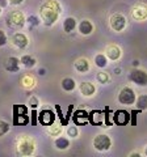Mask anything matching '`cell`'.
Listing matches in <instances>:
<instances>
[{"label":"cell","mask_w":147,"mask_h":157,"mask_svg":"<svg viewBox=\"0 0 147 157\" xmlns=\"http://www.w3.org/2000/svg\"><path fill=\"white\" fill-rule=\"evenodd\" d=\"M62 88H63V90H66V92H72L76 88V82L74 78L66 77L62 80Z\"/></svg>","instance_id":"cell-20"},{"label":"cell","mask_w":147,"mask_h":157,"mask_svg":"<svg viewBox=\"0 0 147 157\" xmlns=\"http://www.w3.org/2000/svg\"><path fill=\"white\" fill-rule=\"evenodd\" d=\"M79 89H80V93H81L83 96L91 97V96H93V94H95L96 86L92 84V82H89V81H83V82H80Z\"/></svg>","instance_id":"cell-13"},{"label":"cell","mask_w":147,"mask_h":157,"mask_svg":"<svg viewBox=\"0 0 147 157\" xmlns=\"http://www.w3.org/2000/svg\"><path fill=\"white\" fill-rule=\"evenodd\" d=\"M68 147H70V140L67 139V137H57L55 139V148L57 149H61V151H65L67 149Z\"/></svg>","instance_id":"cell-21"},{"label":"cell","mask_w":147,"mask_h":157,"mask_svg":"<svg viewBox=\"0 0 147 157\" xmlns=\"http://www.w3.org/2000/svg\"><path fill=\"white\" fill-rule=\"evenodd\" d=\"M135 101H137V106H138V109H141V110L147 109V94H143V96L138 97V100H135Z\"/></svg>","instance_id":"cell-24"},{"label":"cell","mask_w":147,"mask_h":157,"mask_svg":"<svg viewBox=\"0 0 147 157\" xmlns=\"http://www.w3.org/2000/svg\"><path fill=\"white\" fill-rule=\"evenodd\" d=\"M55 110H57V113H58V117H59V119H61L62 126H67V121H66V118L63 117V114H62L61 106H59V105H57V106H55Z\"/></svg>","instance_id":"cell-30"},{"label":"cell","mask_w":147,"mask_h":157,"mask_svg":"<svg viewBox=\"0 0 147 157\" xmlns=\"http://www.w3.org/2000/svg\"><path fill=\"white\" fill-rule=\"evenodd\" d=\"M145 153H146V156H147V147H146V151H145Z\"/></svg>","instance_id":"cell-40"},{"label":"cell","mask_w":147,"mask_h":157,"mask_svg":"<svg viewBox=\"0 0 147 157\" xmlns=\"http://www.w3.org/2000/svg\"><path fill=\"white\" fill-rule=\"evenodd\" d=\"M96 78L99 82H101V84H106V82L109 81V76H108V73H105V72H99Z\"/></svg>","instance_id":"cell-27"},{"label":"cell","mask_w":147,"mask_h":157,"mask_svg":"<svg viewBox=\"0 0 147 157\" xmlns=\"http://www.w3.org/2000/svg\"><path fill=\"white\" fill-rule=\"evenodd\" d=\"M26 20L24 17V13L20 11H13L7 16V25L9 28H22Z\"/></svg>","instance_id":"cell-4"},{"label":"cell","mask_w":147,"mask_h":157,"mask_svg":"<svg viewBox=\"0 0 147 157\" xmlns=\"http://www.w3.org/2000/svg\"><path fill=\"white\" fill-rule=\"evenodd\" d=\"M133 17L137 20H145L147 18V6L145 4H138L133 9Z\"/></svg>","instance_id":"cell-15"},{"label":"cell","mask_w":147,"mask_h":157,"mask_svg":"<svg viewBox=\"0 0 147 157\" xmlns=\"http://www.w3.org/2000/svg\"><path fill=\"white\" fill-rule=\"evenodd\" d=\"M75 68H76L77 72L85 73V72H88V70H89V62H88L87 59H84V58L77 59V60L75 62Z\"/></svg>","instance_id":"cell-18"},{"label":"cell","mask_w":147,"mask_h":157,"mask_svg":"<svg viewBox=\"0 0 147 157\" xmlns=\"http://www.w3.org/2000/svg\"><path fill=\"white\" fill-rule=\"evenodd\" d=\"M131 114H133V121H131V124H133V126H135V115H137V110L131 111Z\"/></svg>","instance_id":"cell-38"},{"label":"cell","mask_w":147,"mask_h":157,"mask_svg":"<svg viewBox=\"0 0 147 157\" xmlns=\"http://www.w3.org/2000/svg\"><path fill=\"white\" fill-rule=\"evenodd\" d=\"M95 64L99 68H105L106 64H108L106 55H104V54H99V55H96L95 56Z\"/></svg>","instance_id":"cell-23"},{"label":"cell","mask_w":147,"mask_h":157,"mask_svg":"<svg viewBox=\"0 0 147 157\" xmlns=\"http://www.w3.org/2000/svg\"><path fill=\"white\" fill-rule=\"evenodd\" d=\"M4 67H6V70L8 72H17L18 70H20V59H17L14 56L8 58L6 60V64H4Z\"/></svg>","instance_id":"cell-14"},{"label":"cell","mask_w":147,"mask_h":157,"mask_svg":"<svg viewBox=\"0 0 147 157\" xmlns=\"http://www.w3.org/2000/svg\"><path fill=\"white\" fill-rule=\"evenodd\" d=\"M135 100H137L135 93L131 88H129V86L122 88L120 94H118V101L122 105H133L135 102Z\"/></svg>","instance_id":"cell-5"},{"label":"cell","mask_w":147,"mask_h":157,"mask_svg":"<svg viewBox=\"0 0 147 157\" xmlns=\"http://www.w3.org/2000/svg\"><path fill=\"white\" fill-rule=\"evenodd\" d=\"M32 126H36L37 124V118H38V113L36 111V109L32 110Z\"/></svg>","instance_id":"cell-33"},{"label":"cell","mask_w":147,"mask_h":157,"mask_svg":"<svg viewBox=\"0 0 147 157\" xmlns=\"http://www.w3.org/2000/svg\"><path fill=\"white\" fill-rule=\"evenodd\" d=\"M79 32L83 36H89V34L93 32V25L89 20H83L79 24Z\"/></svg>","instance_id":"cell-17"},{"label":"cell","mask_w":147,"mask_h":157,"mask_svg":"<svg viewBox=\"0 0 147 157\" xmlns=\"http://www.w3.org/2000/svg\"><path fill=\"white\" fill-rule=\"evenodd\" d=\"M59 13H61V6L57 0H47L40 8L41 18L46 26H51L53 24H55L58 17H59Z\"/></svg>","instance_id":"cell-1"},{"label":"cell","mask_w":147,"mask_h":157,"mask_svg":"<svg viewBox=\"0 0 147 157\" xmlns=\"http://www.w3.org/2000/svg\"><path fill=\"white\" fill-rule=\"evenodd\" d=\"M37 119L42 126H50L55 122V114H54V111L50 109H43L38 113Z\"/></svg>","instance_id":"cell-8"},{"label":"cell","mask_w":147,"mask_h":157,"mask_svg":"<svg viewBox=\"0 0 147 157\" xmlns=\"http://www.w3.org/2000/svg\"><path fill=\"white\" fill-rule=\"evenodd\" d=\"M71 111H72V106L68 107V113H67V117H66V121L68 122V119H70V117H71Z\"/></svg>","instance_id":"cell-37"},{"label":"cell","mask_w":147,"mask_h":157,"mask_svg":"<svg viewBox=\"0 0 147 157\" xmlns=\"http://www.w3.org/2000/svg\"><path fill=\"white\" fill-rule=\"evenodd\" d=\"M0 14H2V8H0Z\"/></svg>","instance_id":"cell-41"},{"label":"cell","mask_w":147,"mask_h":157,"mask_svg":"<svg viewBox=\"0 0 147 157\" xmlns=\"http://www.w3.org/2000/svg\"><path fill=\"white\" fill-rule=\"evenodd\" d=\"M12 43L17 48H25L29 45V39L24 33H14L12 36Z\"/></svg>","instance_id":"cell-10"},{"label":"cell","mask_w":147,"mask_h":157,"mask_svg":"<svg viewBox=\"0 0 147 157\" xmlns=\"http://www.w3.org/2000/svg\"><path fill=\"white\" fill-rule=\"evenodd\" d=\"M109 22H110V28L114 32H122L126 26V18L121 13H113L110 16Z\"/></svg>","instance_id":"cell-7"},{"label":"cell","mask_w":147,"mask_h":157,"mask_svg":"<svg viewBox=\"0 0 147 157\" xmlns=\"http://www.w3.org/2000/svg\"><path fill=\"white\" fill-rule=\"evenodd\" d=\"M50 128H49V132H50L51 135H54V136H57V135H59L61 134V131H62V128H61V126H57V124H50L49 126Z\"/></svg>","instance_id":"cell-29"},{"label":"cell","mask_w":147,"mask_h":157,"mask_svg":"<svg viewBox=\"0 0 147 157\" xmlns=\"http://www.w3.org/2000/svg\"><path fill=\"white\" fill-rule=\"evenodd\" d=\"M110 145H112V140L108 135L100 134L93 139V147H95L96 151H100V152L108 151L110 148Z\"/></svg>","instance_id":"cell-6"},{"label":"cell","mask_w":147,"mask_h":157,"mask_svg":"<svg viewBox=\"0 0 147 157\" xmlns=\"http://www.w3.org/2000/svg\"><path fill=\"white\" fill-rule=\"evenodd\" d=\"M67 135L70 137H77V135H79V130H77L76 124L68 127V128H67Z\"/></svg>","instance_id":"cell-28"},{"label":"cell","mask_w":147,"mask_h":157,"mask_svg":"<svg viewBox=\"0 0 147 157\" xmlns=\"http://www.w3.org/2000/svg\"><path fill=\"white\" fill-rule=\"evenodd\" d=\"M7 4H8V0H0V8L7 7Z\"/></svg>","instance_id":"cell-36"},{"label":"cell","mask_w":147,"mask_h":157,"mask_svg":"<svg viewBox=\"0 0 147 157\" xmlns=\"http://www.w3.org/2000/svg\"><path fill=\"white\" fill-rule=\"evenodd\" d=\"M28 123H29L28 107L25 105H14L13 106V124L25 126Z\"/></svg>","instance_id":"cell-3"},{"label":"cell","mask_w":147,"mask_h":157,"mask_svg":"<svg viewBox=\"0 0 147 157\" xmlns=\"http://www.w3.org/2000/svg\"><path fill=\"white\" fill-rule=\"evenodd\" d=\"M129 119H130V115H129V113H126L125 110L116 111L113 115V121L116 122V124H120V126L127 124L129 123Z\"/></svg>","instance_id":"cell-12"},{"label":"cell","mask_w":147,"mask_h":157,"mask_svg":"<svg viewBox=\"0 0 147 157\" xmlns=\"http://www.w3.org/2000/svg\"><path fill=\"white\" fill-rule=\"evenodd\" d=\"M26 21L30 24V25H33V26L40 25V18H38L37 16H29V17L26 18Z\"/></svg>","instance_id":"cell-32"},{"label":"cell","mask_w":147,"mask_h":157,"mask_svg":"<svg viewBox=\"0 0 147 157\" xmlns=\"http://www.w3.org/2000/svg\"><path fill=\"white\" fill-rule=\"evenodd\" d=\"M9 128H11V126H9V123H8V122H6V121H2V119H0V136L6 135L7 132L9 131Z\"/></svg>","instance_id":"cell-25"},{"label":"cell","mask_w":147,"mask_h":157,"mask_svg":"<svg viewBox=\"0 0 147 157\" xmlns=\"http://www.w3.org/2000/svg\"><path fill=\"white\" fill-rule=\"evenodd\" d=\"M21 82H22V85L25 86V88H32V86H34V78L32 77V76H25L21 80Z\"/></svg>","instance_id":"cell-26"},{"label":"cell","mask_w":147,"mask_h":157,"mask_svg":"<svg viewBox=\"0 0 147 157\" xmlns=\"http://www.w3.org/2000/svg\"><path fill=\"white\" fill-rule=\"evenodd\" d=\"M129 78L133 82H135L137 85H141V86L147 85V72L142 71V70H133L130 72Z\"/></svg>","instance_id":"cell-9"},{"label":"cell","mask_w":147,"mask_h":157,"mask_svg":"<svg viewBox=\"0 0 147 157\" xmlns=\"http://www.w3.org/2000/svg\"><path fill=\"white\" fill-rule=\"evenodd\" d=\"M36 151V143L28 136H21L17 140V153L20 156H32Z\"/></svg>","instance_id":"cell-2"},{"label":"cell","mask_w":147,"mask_h":157,"mask_svg":"<svg viewBox=\"0 0 147 157\" xmlns=\"http://www.w3.org/2000/svg\"><path fill=\"white\" fill-rule=\"evenodd\" d=\"M76 28V20L74 17H67L65 21H63V29H65L66 33H71L75 30Z\"/></svg>","instance_id":"cell-19"},{"label":"cell","mask_w":147,"mask_h":157,"mask_svg":"<svg viewBox=\"0 0 147 157\" xmlns=\"http://www.w3.org/2000/svg\"><path fill=\"white\" fill-rule=\"evenodd\" d=\"M74 123L76 126H83V124H87L88 122V113L84 110H76L74 113V115H71Z\"/></svg>","instance_id":"cell-11"},{"label":"cell","mask_w":147,"mask_h":157,"mask_svg":"<svg viewBox=\"0 0 147 157\" xmlns=\"http://www.w3.org/2000/svg\"><path fill=\"white\" fill-rule=\"evenodd\" d=\"M29 106H30L32 107V109H37V107H38V105H40V101H38V98L37 97H30V98H29V104H28Z\"/></svg>","instance_id":"cell-31"},{"label":"cell","mask_w":147,"mask_h":157,"mask_svg":"<svg viewBox=\"0 0 147 157\" xmlns=\"http://www.w3.org/2000/svg\"><path fill=\"white\" fill-rule=\"evenodd\" d=\"M7 43V36L3 30H0V46H4Z\"/></svg>","instance_id":"cell-34"},{"label":"cell","mask_w":147,"mask_h":157,"mask_svg":"<svg viewBox=\"0 0 147 157\" xmlns=\"http://www.w3.org/2000/svg\"><path fill=\"white\" fill-rule=\"evenodd\" d=\"M105 52H106V56L109 58L110 60H117V59H120V56H121V48L116 45L108 46Z\"/></svg>","instance_id":"cell-16"},{"label":"cell","mask_w":147,"mask_h":157,"mask_svg":"<svg viewBox=\"0 0 147 157\" xmlns=\"http://www.w3.org/2000/svg\"><path fill=\"white\" fill-rule=\"evenodd\" d=\"M38 73H40L41 76H43V75H45V70H40V71H38Z\"/></svg>","instance_id":"cell-39"},{"label":"cell","mask_w":147,"mask_h":157,"mask_svg":"<svg viewBox=\"0 0 147 157\" xmlns=\"http://www.w3.org/2000/svg\"><path fill=\"white\" fill-rule=\"evenodd\" d=\"M36 63H37L36 59H34L33 56H30V55H24L20 59V64H22L24 67H26V68L34 67V66H36Z\"/></svg>","instance_id":"cell-22"},{"label":"cell","mask_w":147,"mask_h":157,"mask_svg":"<svg viewBox=\"0 0 147 157\" xmlns=\"http://www.w3.org/2000/svg\"><path fill=\"white\" fill-rule=\"evenodd\" d=\"M24 0H8V3H11L12 6H18V4H21Z\"/></svg>","instance_id":"cell-35"}]
</instances>
